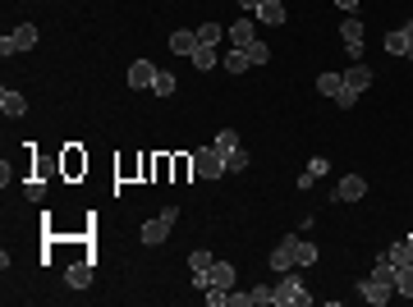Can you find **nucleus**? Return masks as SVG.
<instances>
[{
  "label": "nucleus",
  "mask_w": 413,
  "mask_h": 307,
  "mask_svg": "<svg viewBox=\"0 0 413 307\" xmlns=\"http://www.w3.org/2000/svg\"><path fill=\"white\" fill-rule=\"evenodd\" d=\"M193 175H202V179H220L225 175V156L216 152V143L211 147H193Z\"/></svg>",
  "instance_id": "2"
},
{
  "label": "nucleus",
  "mask_w": 413,
  "mask_h": 307,
  "mask_svg": "<svg viewBox=\"0 0 413 307\" xmlns=\"http://www.w3.org/2000/svg\"><path fill=\"white\" fill-rule=\"evenodd\" d=\"M0 110H5L10 120H19V115H28V101H23V92L5 88V92H0Z\"/></svg>",
  "instance_id": "10"
},
{
  "label": "nucleus",
  "mask_w": 413,
  "mask_h": 307,
  "mask_svg": "<svg viewBox=\"0 0 413 307\" xmlns=\"http://www.w3.org/2000/svg\"><path fill=\"white\" fill-rule=\"evenodd\" d=\"M363 193H368V179H363V175H345V179L336 184V193H331V198H336V202H359Z\"/></svg>",
  "instance_id": "5"
},
{
  "label": "nucleus",
  "mask_w": 413,
  "mask_h": 307,
  "mask_svg": "<svg viewBox=\"0 0 413 307\" xmlns=\"http://www.w3.org/2000/svg\"><path fill=\"white\" fill-rule=\"evenodd\" d=\"M211 262H216V257L202 253V248H197V253H188V266H193V275H197V271H211Z\"/></svg>",
  "instance_id": "25"
},
{
  "label": "nucleus",
  "mask_w": 413,
  "mask_h": 307,
  "mask_svg": "<svg viewBox=\"0 0 413 307\" xmlns=\"http://www.w3.org/2000/svg\"><path fill=\"white\" fill-rule=\"evenodd\" d=\"M174 220H179V207H165L156 220L142 225V243H147V248H161V243L170 239V225H174Z\"/></svg>",
  "instance_id": "1"
},
{
  "label": "nucleus",
  "mask_w": 413,
  "mask_h": 307,
  "mask_svg": "<svg viewBox=\"0 0 413 307\" xmlns=\"http://www.w3.org/2000/svg\"><path fill=\"white\" fill-rule=\"evenodd\" d=\"M234 147H239V133H234V129H220V133H216V152H220V156H230Z\"/></svg>",
  "instance_id": "22"
},
{
  "label": "nucleus",
  "mask_w": 413,
  "mask_h": 307,
  "mask_svg": "<svg viewBox=\"0 0 413 307\" xmlns=\"http://www.w3.org/2000/svg\"><path fill=\"white\" fill-rule=\"evenodd\" d=\"M170 51H174V55H193V51H197V33H188V28L170 33Z\"/></svg>",
  "instance_id": "12"
},
{
  "label": "nucleus",
  "mask_w": 413,
  "mask_h": 307,
  "mask_svg": "<svg viewBox=\"0 0 413 307\" xmlns=\"http://www.w3.org/2000/svg\"><path fill=\"white\" fill-rule=\"evenodd\" d=\"M220 65H225V74H248V69H253V60H248V51H234V46H230Z\"/></svg>",
  "instance_id": "13"
},
{
  "label": "nucleus",
  "mask_w": 413,
  "mask_h": 307,
  "mask_svg": "<svg viewBox=\"0 0 413 307\" xmlns=\"http://www.w3.org/2000/svg\"><path fill=\"white\" fill-rule=\"evenodd\" d=\"M10 37H14V51H33V46H37V28H33V23H19Z\"/></svg>",
  "instance_id": "15"
},
{
  "label": "nucleus",
  "mask_w": 413,
  "mask_h": 307,
  "mask_svg": "<svg viewBox=\"0 0 413 307\" xmlns=\"http://www.w3.org/2000/svg\"><path fill=\"white\" fill-rule=\"evenodd\" d=\"M345 88H354V92H368L372 88V69L363 65V60H354V65L345 69Z\"/></svg>",
  "instance_id": "8"
},
{
  "label": "nucleus",
  "mask_w": 413,
  "mask_h": 307,
  "mask_svg": "<svg viewBox=\"0 0 413 307\" xmlns=\"http://www.w3.org/2000/svg\"><path fill=\"white\" fill-rule=\"evenodd\" d=\"M336 10H345V14H349V10H359V0H336Z\"/></svg>",
  "instance_id": "32"
},
{
  "label": "nucleus",
  "mask_w": 413,
  "mask_h": 307,
  "mask_svg": "<svg viewBox=\"0 0 413 307\" xmlns=\"http://www.w3.org/2000/svg\"><path fill=\"white\" fill-rule=\"evenodd\" d=\"M308 298H313V294L303 289V280L285 271V280L276 285V307H308Z\"/></svg>",
  "instance_id": "3"
},
{
  "label": "nucleus",
  "mask_w": 413,
  "mask_h": 307,
  "mask_svg": "<svg viewBox=\"0 0 413 307\" xmlns=\"http://www.w3.org/2000/svg\"><path fill=\"white\" fill-rule=\"evenodd\" d=\"M386 257H391V262H395V266H413V248H409V239H400V243H391V253H386Z\"/></svg>",
  "instance_id": "20"
},
{
  "label": "nucleus",
  "mask_w": 413,
  "mask_h": 307,
  "mask_svg": "<svg viewBox=\"0 0 413 307\" xmlns=\"http://www.w3.org/2000/svg\"><path fill=\"white\" fill-rule=\"evenodd\" d=\"M326 170H331V161H326V156H313V161H308V175H313V179H322Z\"/></svg>",
  "instance_id": "29"
},
{
  "label": "nucleus",
  "mask_w": 413,
  "mask_h": 307,
  "mask_svg": "<svg viewBox=\"0 0 413 307\" xmlns=\"http://www.w3.org/2000/svg\"><path fill=\"white\" fill-rule=\"evenodd\" d=\"M83 165H87V161H83V156H78V152H69V156H65V170H69V175H78Z\"/></svg>",
  "instance_id": "31"
},
{
  "label": "nucleus",
  "mask_w": 413,
  "mask_h": 307,
  "mask_svg": "<svg viewBox=\"0 0 413 307\" xmlns=\"http://www.w3.org/2000/svg\"><path fill=\"white\" fill-rule=\"evenodd\" d=\"M188 60H193V69H216V65H220L216 46H202V42H197V51L188 55Z\"/></svg>",
  "instance_id": "16"
},
{
  "label": "nucleus",
  "mask_w": 413,
  "mask_h": 307,
  "mask_svg": "<svg viewBox=\"0 0 413 307\" xmlns=\"http://www.w3.org/2000/svg\"><path fill=\"white\" fill-rule=\"evenodd\" d=\"M234 5H243V10H257L262 0H234Z\"/></svg>",
  "instance_id": "33"
},
{
  "label": "nucleus",
  "mask_w": 413,
  "mask_h": 307,
  "mask_svg": "<svg viewBox=\"0 0 413 307\" xmlns=\"http://www.w3.org/2000/svg\"><path fill=\"white\" fill-rule=\"evenodd\" d=\"M395 289H400L404 298H413V266H400V275H395Z\"/></svg>",
  "instance_id": "24"
},
{
  "label": "nucleus",
  "mask_w": 413,
  "mask_h": 307,
  "mask_svg": "<svg viewBox=\"0 0 413 307\" xmlns=\"http://www.w3.org/2000/svg\"><path fill=\"white\" fill-rule=\"evenodd\" d=\"M313 262H317V248L303 239V243H299V266H313Z\"/></svg>",
  "instance_id": "30"
},
{
  "label": "nucleus",
  "mask_w": 413,
  "mask_h": 307,
  "mask_svg": "<svg viewBox=\"0 0 413 307\" xmlns=\"http://www.w3.org/2000/svg\"><path fill=\"white\" fill-rule=\"evenodd\" d=\"M340 88H345V74H322V78H317V92H322V97H331V101L340 97Z\"/></svg>",
  "instance_id": "18"
},
{
  "label": "nucleus",
  "mask_w": 413,
  "mask_h": 307,
  "mask_svg": "<svg viewBox=\"0 0 413 307\" xmlns=\"http://www.w3.org/2000/svg\"><path fill=\"white\" fill-rule=\"evenodd\" d=\"M359 97H363V92H354V88H340V110H354V106H359Z\"/></svg>",
  "instance_id": "28"
},
{
  "label": "nucleus",
  "mask_w": 413,
  "mask_h": 307,
  "mask_svg": "<svg viewBox=\"0 0 413 307\" xmlns=\"http://www.w3.org/2000/svg\"><path fill=\"white\" fill-rule=\"evenodd\" d=\"M152 78H156L152 60H133L129 65V88H152Z\"/></svg>",
  "instance_id": "9"
},
{
  "label": "nucleus",
  "mask_w": 413,
  "mask_h": 307,
  "mask_svg": "<svg viewBox=\"0 0 413 307\" xmlns=\"http://www.w3.org/2000/svg\"><path fill=\"white\" fill-rule=\"evenodd\" d=\"M152 92H156V97H174V74L156 69V78H152Z\"/></svg>",
  "instance_id": "21"
},
{
  "label": "nucleus",
  "mask_w": 413,
  "mask_h": 307,
  "mask_svg": "<svg viewBox=\"0 0 413 307\" xmlns=\"http://www.w3.org/2000/svg\"><path fill=\"white\" fill-rule=\"evenodd\" d=\"M299 243H303V234H285V239L276 243V253H271V266H276L280 275L299 266Z\"/></svg>",
  "instance_id": "4"
},
{
  "label": "nucleus",
  "mask_w": 413,
  "mask_h": 307,
  "mask_svg": "<svg viewBox=\"0 0 413 307\" xmlns=\"http://www.w3.org/2000/svg\"><path fill=\"white\" fill-rule=\"evenodd\" d=\"M253 42H257V37H253V23L248 19H239L234 28H230V46H234V51H248Z\"/></svg>",
  "instance_id": "11"
},
{
  "label": "nucleus",
  "mask_w": 413,
  "mask_h": 307,
  "mask_svg": "<svg viewBox=\"0 0 413 307\" xmlns=\"http://www.w3.org/2000/svg\"><path fill=\"white\" fill-rule=\"evenodd\" d=\"M257 19L271 23V28H280V23H285V5H280V0H262V5H257Z\"/></svg>",
  "instance_id": "14"
},
{
  "label": "nucleus",
  "mask_w": 413,
  "mask_h": 307,
  "mask_svg": "<svg viewBox=\"0 0 413 307\" xmlns=\"http://www.w3.org/2000/svg\"><path fill=\"white\" fill-rule=\"evenodd\" d=\"M220 37H225V33H220V23H202V28H197V42H202V46H216Z\"/></svg>",
  "instance_id": "23"
},
{
  "label": "nucleus",
  "mask_w": 413,
  "mask_h": 307,
  "mask_svg": "<svg viewBox=\"0 0 413 307\" xmlns=\"http://www.w3.org/2000/svg\"><path fill=\"white\" fill-rule=\"evenodd\" d=\"M359 298L363 303H372V307H381V303H391V285H377V280H359Z\"/></svg>",
  "instance_id": "7"
},
{
  "label": "nucleus",
  "mask_w": 413,
  "mask_h": 307,
  "mask_svg": "<svg viewBox=\"0 0 413 307\" xmlns=\"http://www.w3.org/2000/svg\"><path fill=\"white\" fill-rule=\"evenodd\" d=\"M206 275H211V285L234 289V266H230V262H211V271H206Z\"/></svg>",
  "instance_id": "17"
},
{
  "label": "nucleus",
  "mask_w": 413,
  "mask_h": 307,
  "mask_svg": "<svg viewBox=\"0 0 413 307\" xmlns=\"http://www.w3.org/2000/svg\"><path fill=\"white\" fill-rule=\"evenodd\" d=\"M409 248H413V234H409Z\"/></svg>",
  "instance_id": "34"
},
{
  "label": "nucleus",
  "mask_w": 413,
  "mask_h": 307,
  "mask_svg": "<svg viewBox=\"0 0 413 307\" xmlns=\"http://www.w3.org/2000/svg\"><path fill=\"white\" fill-rule=\"evenodd\" d=\"M69 285H74V289L92 285V262H74V266H69Z\"/></svg>",
  "instance_id": "19"
},
{
  "label": "nucleus",
  "mask_w": 413,
  "mask_h": 307,
  "mask_svg": "<svg viewBox=\"0 0 413 307\" xmlns=\"http://www.w3.org/2000/svg\"><path fill=\"white\" fill-rule=\"evenodd\" d=\"M340 37H345L349 55H354V60H363V23H359V19H345V23H340Z\"/></svg>",
  "instance_id": "6"
},
{
  "label": "nucleus",
  "mask_w": 413,
  "mask_h": 307,
  "mask_svg": "<svg viewBox=\"0 0 413 307\" xmlns=\"http://www.w3.org/2000/svg\"><path fill=\"white\" fill-rule=\"evenodd\" d=\"M225 170H248V152H243V147H234V152L225 156Z\"/></svg>",
  "instance_id": "26"
},
{
  "label": "nucleus",
  "mask_w": 413,
  "mask_h": 307,
  "mask_svg": "<svg viewBox=\"0 0 413 307\" xmlns=\"http://www.w3.org/2000/svg\"><path fill=\"white\" fill-rule=\"evenodd\" d=\"M248 60H253V65H266V60H271L266 42H253V46H248Z\"/></svg>",
  "instance_id": "27"
}]
</instances>
